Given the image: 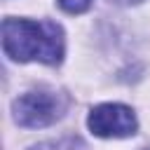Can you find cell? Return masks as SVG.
<instances>
[{"instance_id": "cell-5", "label": "cell", "mask_w": 150, "mask_h": 150, "mask_svg": "<svg viewBox=\"0 0 150 150\" xmlns=\"http://www.w3.org/2000/svg\"><path fill=\"white\" fill-rule=\"evenodd\" d=\"M110 2H115V5H138L143 0H110Z\"/></svg>"}, {"instance_id": "cell-2", "label": "cell", "mask_w": 150, "mask_h": 150, "mask_svg": "<svg viewBox=\"0 0 150 150\" xmlns=\"http://www.w3.org/2000/svg\"><path fill=\"white\" fill-rule=\"evenodd\" d=\"M12 112L19 127L23 129H40L54 124L66 112V98L56 91H26L12 103Z\"/></svg>"}, {"instance_id": "cell-4", "label": "cell", "mask_w": 150, "mask_h": 150, "mask_svg": "<svg viewBox=\"0 0 150 150\" xmlns=\"http://www.w3.org/2000/svg\"><path fill=\"white\" fill-rule=\"evenodd\" d=\"M94 0H59V7L68 14H82L91 7Z\"/></svg>"}, {"instance_id": "cell-1", "label": "cell", "mask_w": 150, "mask_h": 150, "mask_svg": "<svg viewBox=\"0 0 150 150\" xmlns=\"http://www.w3.org/2000/svg\"><path fill=\"white\" fill-rule=\"evenodd\" d=\"M2 49L14 61H42L56 66L63 59V30L54 21L9 16L2 21Z\"/></svg>"}, {"instance_id": "cell-3", "label": "cell", "mask_w": 150, "mask_h": 150, "mask_svg": "<svg viewBox=\"0 0 150 150\" xmlns=\"http://www.w3.org/2000/svg\"><path fill=\"white\" fill-rule=\"evenodd\" d=\"M87 127L94 136L101 138H124L136 131L138 122L131 108L122 103H101L89 112Z\"/></svg>"}]
</instances>
